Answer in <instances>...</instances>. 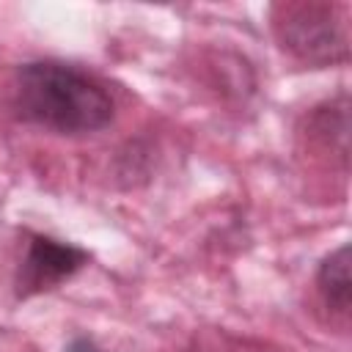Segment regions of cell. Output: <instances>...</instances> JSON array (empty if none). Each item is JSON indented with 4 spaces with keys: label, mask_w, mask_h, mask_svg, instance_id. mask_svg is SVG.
<instances>
[{
    "label": "cell",
    "mask_w": 352,
    "mask_h": 352,
    "mask_svg": "<svg viewBox=\"0 0 352 352\" xmlns=\"http://www.w3.org/2000/svg\"><path fill=\"white\" fill-rule=\"evenodd\" d=\"M66 352H102L91 338H85V336H80V338H72L69 341V346H66Z\"/></svg>",
    "instance_id": "5"
},
{
    "label": "cell",
    "mask_w": 352,
    "mask_h": 352,
    "mask_svg": "<svg viewBox=\"0 0 352 352\" xmlns=\"http://www.w3.org/2000/svg\"><path fill=\"white\" fill-rule=\"evenodd\" d=\"M85 261H88V253L82 248L36 234V236H30L28 253L19 264L16 294L30 297V294L55 289L58 283L69 280Z\"/></svg>",
    "instance_id": "3"
},
{
    "label": "cell",
    "mask_w": 352,
    "mask_h": 352,
    "mask_svg": "<svg viewBox=\"0 0 352 352\" xmlns=\"http://www.w3.org/2000/svg\"><path fill=\"white\" fill-rule=\"evenodd\" d=\"M14 107L22 121L60 135L96 132L113 121L107 91L74 66L55 60H33L16 72Z\"/></svg>",
    "instance_id": "1"
},
{
    "label": "cell",
    "mask_w": 352,
    "mask_h": 352,
    "mask_svg": "<svg viewBox=\"0 0 352 352\" xmlns=\"http://www.w3.org/2000/svg\"><path fill=\"white\" fill-rule=\"evenodd\" d=\"M319 292L324 297V302L341 314L349 311L352 302V278H349V245H341L338 250H333L316 275Z\"/></svg>",
    "instance_id": "4"
},
{
    "label": "cell",
    "mask_w": 352,
    "mask_h": 352,
    "mask_svg": "<svg viewBox=\"0 0 352 352\" xmlns=\"http://www.w3.org/2000/svg\"><path fill=\"white\" fill-rule=\"evenodd\" d=\"M275 30L283 47L305 63L327 66L346 60V8L330 3H292L275 8Z\"/></svg>",
    "instance_id": "2"
}]
</instances>
